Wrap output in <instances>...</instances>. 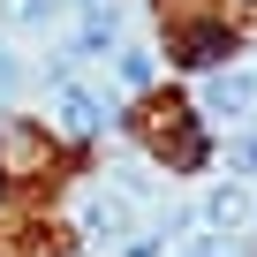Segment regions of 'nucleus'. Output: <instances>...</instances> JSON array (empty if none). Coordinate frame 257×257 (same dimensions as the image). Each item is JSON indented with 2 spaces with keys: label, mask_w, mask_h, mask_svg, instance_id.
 <instances>
[{
  "label": "nucleus",
  "mask_w": 257,
  "mask_h": 257,
  "mask_svg": "<svg viewBox=\"0 0 257 257\" xmlns=\"http://www.w3.org/2000/svg\"><path fill=\"white\" fill-rule=\"evenodd\" d=\"M242 219H257V204H249V189H234V182H219V189L204 197V227H219V234H234Z\"/></svg>",
  "instance_id": "nucleus-1"
},
{
  "label": "nucleus",
  "mask_w": 257,
  "mask_h": 257,
  "mask_svg": "<svg viewBox=\"0 0 257 257\" xmlns=\"http://www.w3.org/2000/svg\"><path fill=\"white\" fill-rule=\"evenodd\" d=\"M234 53V38L219 31V23H197V31H182V61H197V68H219Z\"/></svg>",
  "instance_id": "nucleus-2"
},
{
  "label": "nucleus",
  "mask_w": 257,
  "mask_h": 257,
  "mask_svg": "<svg viewBox=\"0 0 257 257\" xmlns=\"http://www.w3.org/2000/svg\"><path fill=\"white\" fill-rule=\"evenodd\" d=\"M98 121H106V113H98V98H91V91H76V83H61V128H68V137H91Z\"/></svg>",
  "instance_id": "nucleus-3"
},
{
  "label": "nucleus",
  "mask_w": 257,
  "mask_h": 257,
  "mask_svg": "<svg viewBox=\"0 0 257 257\" xmlns=\"http://www.w3.org/2000/svg\"><path fill=\"white\" fill-rule=\"evenodd\" d=\"M249 98H257L249 76H212V83H204V113H242Z\"/></svg>",
  "instance_id": "nucleus-4"
},
{
  "label": "nucleus",
  "mask_w": 257,
  "mask_h": 257,
  "mask_svg": "<svg viewBox=\"0 0 257 257\" xmlns=\"http://www.w3.org/2000/svg\"><path fill=\"white\" fill-rule=\"evenodd\" d=\"M83 227H91V234H121V227H128V212H121L113 197H91V204H83Z\"/></svg>",
  "instance_id": "nucleus-5"
},
{
  "label": "nucleus",
  "mask_w": 257,
  "mask_h": 257,
  "mask_svg": "<svg viewBox=\"0 0 257 257\" xmlns=\"http://www.w3.org/2000/svg\"><path fill=\"white\" fill-rule=\"evenodd\" d=\"M68 8H76V0H16V23H53Z\"/></svg>",
  "instance_id": "nucleus-6"
},
{
  "label": "nucleus",
  "mask_w": 257,
  "mask_h": 257,
  "mask_svg": "<svg viewBox=\"0 0 257 257\" xmlns=\"http://www.w3.org/2000/svg\"><path fill=\"white\" fill-rule=\"evenodd\" d=\"M121 83H137V91H144V83H152V53L128 46V53H121Z\"/></svg>",
  "instance_id": "nucleus-7"
},
{
  "label": "nucleus",
  "mask_w": 257,
  "mask_h": 257,
  "mask_svg": "<svg viewBox=\"0 0 257 257\" xmlns=\"http://www.w3.org/2000/svg\"><path fill=\"white\" fill-rule=\"evenodd\" d=\"M227 159H234L242 174H257V137H234V144H227Z\"/></svg>",
  "instance_id": "nucleus-8"
},
{
  "label": "nucleus",
  "mask_w": 257,
  "mask_h": 257,
  "mask_svg": "<svg viewBox=\"0 0 257 257\" xmlns=\"http://www.w3.org/2000/svg\"><path fill=\"white\" fill-rule=\"evenodd\" d=\"M182 257H227V249H219V234H189V249H182Z\"/></svg>",
  "instance_id": "nucleus-9"
},
{
  "label": "nucleus",
  "mask_w": 257,
  "mask_h": 257,
  "mask_svg": "<svg viewBox=\"0 0 257 257\" xmlns=\"http://www.w3.org/2000/svg\"><path fill=\"white\" fill-rule=\"evenodd\" d=\"M16 83H23V68H16V53H0V98H8Z\"/></svg>",
  "instance_id": "nucleus-10"
}]
</instances>
